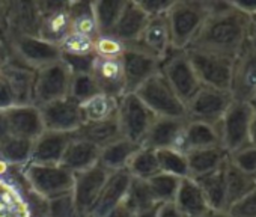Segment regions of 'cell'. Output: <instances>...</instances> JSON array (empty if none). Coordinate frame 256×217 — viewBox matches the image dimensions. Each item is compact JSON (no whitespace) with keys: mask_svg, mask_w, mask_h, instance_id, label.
I'll use <instances>...</instances> for the list:
<instances>
[{"mask_svg":"<svg viewBox=\"0 0 256 217\" xmlns=\"http://www.w3.org/2000/svg\"><path fill=\"white\" fill-rule=\"evenodd\" d=\"M248 17L232 2L210 0V17L188 48L211 52L235 59L247 44Z\"/></svg>","mask_w":256,"mask_h":217,"instance_id":"6da1fadb","label":"cell"},{"mask_svg":"<svg viewBox=\"0 0 256 217\" xmlns=\"http://www.w3.org/2000/svg\"><path fill=\"white\" fill-rule=\"evenodd\" d=\"M208 17L210 0H174L168 12L174 50H187Z\"/></svg>","mask_w":256,"mask_h":217,"instance_id":"7a4b0ae2","label":"cell"},{"mask_svg":"<svg viewBox=\"0 0 256 217\" xmlns=\"http://www.w3.org/2000/svg\"><path fill=\"white\" fill-rule=\"evenodd\" d=\"M11 60L38 71L50 64L60 60V48L38 35H12L4 38Z\"/></svg>","mask_w":256,"mask_h":217,"instance_id":"3957f363","label":"cell"},{"mask_svg":"<svg viewBox=\"0 0 256 217\" xmlns=\"http://www.w3.org/2000/svg\"><path fill=\"white\" fill-rule=\"evenodd\" d=\"M24 180L32 192L46 200L71 194L74 187V174L62 164L29 163L24 169Z\"/></svg>","mask_w":256,"mask_h":217,"instance_id":"277c9868","label":"cell"},{"mask_svg":"<svg viewBox=\"0 0 256 217\" xmlns=\"http://www.w3.org/2000/svg\"><path fill=\"white\" fill-rule=\"evenodd\" d=\"M134 94L157 118L187 120L186 104L180 100L162 72H157L154 77H151Z\"/></svg>","mask_w":256,"mask_h":217,"instance_id":"5b68a950","label":"cell"},{"mask_svg":"<svg viewBox=\"0 0 256 217\" xmlns=\"http://www.w3.org/2000/svg\"><path fill=\"white\" fill-rule=\"evenodd\" d=\"M254 110L248 102L234 100L223 118L218 121L220 145L230 156L232 152L248 145L250 124Z\"/></svg>","mask_w":256,"mask_h":217,"instance_id":"8992f818","label":"cell"},{"mask_svg":"<svg viewBox=\"0 0 256 217\" xmlns=\"http://www.w3.org/2000/svg\"><path fill=\"white\" fill-rule=\"evenodd\" d=\"M120 136L134 144L142 142L151 124L157 118L136 94H124L118 100L116 112Z\"/></svg>","mask_w":256,"mask_h":217,"instance_id":"52a82bcc","label":"cell"},{"mask_svg":"<svg viewBox=\"0 0 256 217\" xmlns=\"http://www.w3.org/2000/svg\"><path fill=\"white\" fill-rule=\"evenodd\" d=\"M186 52L202 86L223 90L230 89L235 59L196 48H187Z\"/></svg>","mask_w":256,"mask_h":217,"instance_id":"ba28073f","label":"cell"},{"mask_svg":"<svg viewBox=\"0 0 256 217\" xmlns=\"http://www.w3.org/2000/svg\"><path fill=\"white\" fill-rule=\"evenodd\" d=\"M160 72L184 104L202 88L186 50H172L162 62Z\"/></svg>","mask_w":256,"mask_h":217,"instance_id":"9c48e42d","label":"cell"},{"mask_svg":"<svg viewBox=\"0 0 256 217\" xmlns=\"http://www.w3.org/2000/svg\"><path fill=\"white\" fill-rule=\"evenodd\" d=\"M71 76L72 72L62 60H58L35 71L34 104L40 107L47 102L68 96Z\"/></svg>","mask_w":256,"mask_h":217,"instance_id":"30bf717a","label":"cell"},{"mask_svg":"<svg viewBox=\"0 0 256 217\" xmlns=\"http://www.w3.org/2000/svg\"><path fill=\"white\" fill-rule=\"evenodd\" d=\"M232 101L229 90L202 86L186 104L187 120L218 124Z\"/></svg>","mask_w":256,"mask_h":217,"instance_id":"8fae6325","label":"cell"},{"mask_svg":"<svg viewBox=\"0 0 256 217\" xmlns=\"http://www.w3.org/2000/svg\"><path fill=\"white\" fill-rule=\"evenodd\" d=\"M125 94H134L144 83L160 72L162 62L134 46H125L120 56Z\"/></svg>","mask_w":256,"mask_h":217,"instance_id":"7c38bea8","label":"cell"},{"mask_svg":"<svg viewBox=\"0 0 256 217\" xmlns=\"http://www.w3.org/2000/svg\"><path fill=\"white\" fill-rule=\"evenodd\" d=\"M38 8L41 14L38 36L54 46H60L62 41L72 34L68 2H62V0H38Z\"/></svg>","mask_w":256,"mask_h":217,"instance_id":"4fadbf2b","label":"cell"},{"mask_svg":"<svg viewBox=\"0 0 256 217\" xmlns=\"http://www.w3.org/2000/svg\"><path fill=\"white\" fill-rule=\"evenodd\" d=\"M38 108L41 112L44 130L47 132L74 134L83 126L80 104L70 96L47 102Z\"/></svg>","mask_w":256,"mask_h":217,"instance_id":"5bb4252c","label":"cell"},{"mask_svg":"<svg viewBox=\"0 0 256 217\" xmlns=\"http://www.w3.org/2000/svg\"><path fill=\"white\" fill-rule=\"evenodd\" d=\"M108 175L110 172L100 163L88 170L74 174V187L71 194L78 217H88L90 214Z\"/></svg>","mask_w":256,"mask_h":217,"instance_id":"9a60e30c","label":"cell"},{"mask_svg":"<svg viewBox=\"0 0 256 217\" xmlns=\"http://www.w3.org/2000/svg\"><path fill=\"white\" fill-rule=\"evenodd\" d=\"M230 95L236 101L248 102L256 94V48L246 44L234 60Z\"/></svg>","mask_w":256,"mask_h":217,"instance_id":"2e32d148","label":"cell"},{"mask_svg":"<svg viewBox=\"0 0 256 217\" xmlns=\"http://www.w3.org/2000/svg\"><path fill=\"white\" fill-rule=\"evenodd\" d=\"M41 14L35 0H14L8 2L5 17V36L38 35Z\"/></svg>","mask_w":256,"mask_h":217,"instance_id":"e0dca14e","label":"cell"},{"mask_svg":"<svg viewBox=\"0 0 256 217\" xmlns=\"http://www.w3.org/2000/svg\"><path fill=\"white\" fill-rule=\"evenodd\" d=\"M145 53L154 56L160 62L166 59V56L174 50L172 47V36L168 23V14L162 17L150 18L144 32L140 34L139 40L132 44Z\"/></svg>","mask_w":256,"mask_h":217,"instance_id":"ac0fdd59","label":"cell"},{"mask_svg":"<svg viewBox=\"0 0 256 217\" xmlns=\"http://www.w3.org/2000/svg\"><path fill=\"white\" fill-rule=\"evenodd\" d=\"M186 121L187 120L182 118H156L142 139L140 146L152 151L166 148L178 150Z\"/></svg>","mask_w":256,"mask_h":217,"instance_id":"d6986e66","label":"cell"},{"mask_svg":"<svg viewBox=\"0 0 256 217\" xmlns=\"http://www.w3.org/2000/svg\"><path fill=\"white\" fill-rule=\"evenodd\" d=\"M130 181H132V176L126 172V169L110 172L88 217H106L114 206L124 202Z\"/></svg>","mask_w":256,"mask_h":217,"instance_id":"ffe728a7","label":"cell"},{"mask_svg":"<svg viewBox=\"0 0 256 217\" xmlns=\"http://www.w3.org/2000/svg\"><path fill=\"white\" fill-rule=\"evenodd\" d=\"M90 74L95 78L101 94H106L116 100H119L125 94L120 58L108 59V58L95 56L90 66Z\"/></svg>","mask_w":256,"mask_h":217,"instance_id":"44dd1931","label":"cell"},{"mask_svg":"<svg viewBox=\"0 0 256 217\" xmlns=\"http://www.w3.org/2000/svg\"><path fill=\"white\" fill-rule=\"evenodd\" d=\"M5 112L10 122L11 136L35 140L44 132L41 112L35 104L14 106Z\"/></svg>","mask_w":256,"mask_h":217,"instance_id":"7402d4cb","label":"cell"},{"mask_svg":"<svg viewBox=\"0 0 256 217\" xmlns=\"http://www.w3.org/2000/svg\"><path fill=\"white\" fill-rule=\"evenodd\" d=\"M72 134L44 130L32 146L30 163L35 164H60L62 156L70 144Z\"/></svg>","mask_w":256,"mask_h":217,"instance_id":"603a6c76","label":"cell"},{"mask_svg":"<svg viewBox=\"0 0 256 217\" xmlns=\"http://www.w3.org/2000/svg\"><path fill=\"white\" fill-rule=\"evenodd\" d=\"M148 20V16L142 11L136 0H126L119 20L112 32V36L125 46H132L139 40Z\"/></svg>","mask_w":256,"mask_h":217,"instance_id":"cb8c5ba5","label":"cell"},{"mask_svg":"<svg viewBox=\"0 0 256 217\" xmlns=\"http://www.w3.org/2000/svg\"><path fill=\"white\" fill-rule=\"evenodd\" d=\"M220 145V133L217 124L187 120L180 140L178 150L184 154L204 148H214Z\"/></svg>","mask_w":256,"mask_h":217,"instance_id":"d4e9b609","label":"cell"},{"mask_svg":"<svg viewBox=\"0 0 256 217\" xmlns=\"http://www.w3.org/2000/svg\"><path fill=\"white\" fill-rule=\"evenodd\" d=\"M100 162V148L76 134H72L62 156L60 164L72 174H78L96 166Z\"/></svg>","mask_w":256,"mask_h":217,"instance_id":"484cf974","label":"cell"},{"mask_svg":"<svg viewBox=\"0 0 256 217\" xmlns=\"http://www.w3.org/2000/svg\"><path fill=\"white\" fill-rule=\"evenodd\" d=\"M174 204L184 217H199L210 210L202 188L199 187L198 181L190 176L180 181Z\"/></svg>","mask_w":256,"mask_h":217,"instance_id":"4316f807","label":"cell"},{"mask_svg":"<svg viewBox=\"0 0 256 217\" xmlns=\"http://www.w3.org/2000/svg\"><path fill=\"white\" fill-rule=\"evenodd\" d=\"M186 156L188 163V176L193 180H198L200 176H205L222 169L229 158L228 152L222 146L190 151Z\"/></svg>","mask_w":256,"mask_h":217,"instance_id":"83f0119b","label":"cell"},{"mask_svg":"<svg viewBox=\"0 0 256 217\" xmlns=\"http://www.w3.org/2000/svg\"><path fill=\"white\" fill-rule=\"evenodd\" d=\"M2 72L5 74V77L8 78V82L14 90L17 106L34 104L35 71L10 59V62L2 68Z\"/></svg>","mask_w":256,"mask_h":217,"instance_id":"f1b7e54d","label":"cell"},{"mask_svg":"<svg viewBox=\"0 0 256 217\" xmlns=\"http://www.w3.org/2000/svg\"><path fill=\"white\" fill-rule=\"evenodd\" d=\"M140 148L139 144H134L128 139L119 138L118 140L108 144L107 146L100 150V164L108 172L122 170L126 168L128 162Z\"/></svg>","mask_w":256,"mask_h":217,"instance_id":"f546056e","label":"cell"},{"mask_svg":"<svg viewBox=\"0 0 256 217\" xmlns=\"http://www.w3.org/2000/svg\"><path fill=\"white\" fill-rule=\"evenodd\" d=\"M224 184L228 208L256 188V180L238 169L234 163L229 162V158L224 164Z\"/></svg>","mask_w":256,"mask_h":217,"instance_id":"4dcf8cb0","label":"cell"},{"mask_svg":"<svg viewBox=\"0 0 256 217\" xmlns=\"http://www.w3.org/2000/svg\"><path fill=\"white\" fill-rule=\"evenodd\" d=\"M76 136L96 145L100 150L107 146L108 144L118 140L120 136V130H119V124H118V118H110L101 122H94V124H83L76 133Z\"/></svg>","mask_w":256,"mask_h":217,"instance_id":"1f68e13d","label":"cell"},{"mask_svg":"<svg viewBox=\"0 0 256 217\" xmlns=\"http://www.w3.org/2000/svg\"><path fill=\"white\" fill-rule=\"evenodd\" d=\"M80 110H82L83 124L101 122L116 116L118 100L106 94H96L80 104Z\"/></svg>","mask_w":256,"mask_h":217,"instance_id":"d6a6232c","label":"cell"},{"mask_svg":"<svg viewBox=\"0 0 256 217\" xmlns=\"http://www.w3.org/2000/svg\"><path fill=\"white\" fill-rule=\"evenodd\" d=\"M126 0H94L92 12L100 35H112Z\"/></svg>","mask_w":256,"mask_h":217,"instance_id":"836d02e7","label":"cell"},{"mask_svg":"<svg viewBox=\"0 0 256 217\" xmlns=\"http://www.w3.org/2000/svg\"><path fill=\"white\" fill-rule=\"evenodd\" d=\"M204 192L208 206L212 210H228L226 204V184H224V166L212 174L196 180Z\"/></svg>","mask_w":256,"mask_h":217,"instance_id":"e575fe53","label":"cell"},{"mask_svg":"<svg viewBox=\"0 0 256 217\" xmlns=\"http://www.w3.org/2000/svg\"><path fill=\"white\" fill-rule=\"evenodd\" d=\"M68 11L71 17L72 32L96 40L98 29L92 12V4L80 2V0H68Z\"/></svg>","mask_w":256,"mask_h":217,"instance_id":"d590c367","label":"cell"},{"mask_svg":"<svg viewBox=\"0 0 256 217\" xmlns=\"http://www.w3.org/2000/svg\"><path fill=\"white\" fill-rule=\"evenodd\" d=\"M34 140L23 138L10 136L0 144V158L8 164L14 166H28L30 163Z\"/></svg>","mask_w":256,"mask_h":217,"instance_id":"8d00e7d4","label":"cell"},{"mask_svg":"<svg viewBox=\"0 0 256 217\" xmlns=\"http://www.w3.org/2000/svg\"><path fill=\"white\" fill-rule=\"evenodd\" d=\"M125 169L128 174H130L132 178H138V180L152 178L154 175H157L160 172L156 151L140 146L136 151V154L132 157V160L128 162Z\"/></svg>","mask_w":256,"mask_h":217,"instance_id":"74e56055","label":"cell"},{"mask_svg":"<svg viewBox=\"0 0 256 217\" xmlns=\"http://www.w3.org/2000/svg\"><path fill=\"white\" fill-rule=\"evenodd\" d=\"M156 156H157L160 172L174 175L180 180L188 176L187 156L182 151H180L176 148H166V150L156 151Z\"/></svg>","mask_w":256,"mask_h":217,"instance_id":"f35d334b","label":"cell"},{"mask_svg":"<svg viewBox=\"0 0 256 217\" xmlns=\"http://www.w3.org/2000/svg\"><path fill=\"white\" fill-rule=\"evenodd\" d=\"M124 202L126 204V206L130 208L133 212L152 206L156 205V199L151 193V188L148 186L146 180H138V178H132L130 186H128Z\"/></svg>","mask_w":256,"mask_h":217,"instance_id":"ab89813d","label":"cell"},{"mask_svg":"<svg viewBox=\"0 0 256 217\" xmlns=\"http://www.w3.org/2000/svg\"><path fill=\"white\" fill-rule=\"evenodd\" d=\"M146 181H148V186L151 188V193H152L156 202L157 204H169V202H174L181 180L174 175L158 172L157 175H154L152 178H150Z\"/></svg>","mask_w":256,"mask_h":217,"instance_id":"60d3db41","label":"cell"},{"mask_svg":"<svg viewBox=\"0 0 256 217\" xmlns=\"http://www.w3.org/2000/svg\"><path fill=\"white\" fill-rule=\"evenodd\" d=\"M96 94H101V92H100V88L90 72H72L71 83H70V92H68L70 98H72L74 101L82 104Z\"/></svg>","mask_w":256,"mask_h":217,"instance_id":"b9f144b4","label":"cell"},{"mask_svg":"<svg viewBox=\"0 0 256 217\" xmlns=\"http://www.w3.org/2000/svg\"><path fill=\"white\" fill-rule=\"evenodd\" d=\"M59 48H60V53L65 56H77V58L94 56L95 54V40L72 32L62 41Z\"/></svg>","mask_w":256,"mask_h":217,"instance_id":"7bdbcfd3","label":"cell"},{"mask_svg":"<svg viewBox=\"0 0 256 217\" xmlns=\"http://www.w3.org/2000/svg\"><path fill=\"white\" fill-rule=\"evenodd\" d=\"M46 217H78L72 194L46 200Z\"/></svg>","mask_w":256,"mask_h":217,"instance_id":"ee69618b","label":"cell"},{"mask_svg":"<svg viewBox=\"0 0 256 217\" xmlns=\"http://www.w3.org/2000/svg\"><path fill=\"white\" fill-rule=\"evenodd\" d=\"M229 162L256 180V146L247 145L229 156Z\"/></svg>","mask_w":256,"mask_h":217,"instance_id":"f6af8a7d","label":"cell"},{"mask_svg":"<svg viewBox=\"0 0 256 217\" xmlns=\"http://www.w3.org/2000/svg\"><path fill=\"white\" fill-rule=\"evenodd\" d=\"M125 50V44L116 40L112 35H100L95 40V56L98 58H108V59H119Z\"/></svg>","mask_w":256,"mask_h":217,"instance_id":"bcb514c9","label":"cell"},{"mask_svg":"<svg viewBox=\"0 0 256 217\" xmlns=\"http://www.w3.org/2000/svg\"><path fill=\"white\" fill-rule=\"evenodd\" d=\"M232 217H256V188L228 208Z\"/></svg>","mask_w":256,"mask_h":217,"instance_id":"7dc6e473","label":"cell"},{"mask_svg":"<svg viewBox=\"0 0 256 217\" xmlns=\"http://www.w3.org/2000/svg\"><path fill=\"white\" fill-rule=\"evenodd\" d=\"M136 2L148 18L166 16L174 5V0H136Z\"/></svg>","mask_w":256,"mask_h":217,"instance_id":"c3c4849f","label":"cell"},{"mask_svg":"<svg viewBox=\"0 0 256 217\" xmlns=\"http://www.w3.org/2000/svg\"><path fill=\"white\" fill-rule=\"evenodd\" d=\"M14 106H17L14 90H12L8 78L5 77L2 70H0V110L5 112Z\"/></svg>","mask_w":256,"mask_h":217,"instance_id":"681fc988","label":"cell"},{"mask_svg":"<svg viewBox=\"0 0 256 217\" xmlns=\"http://www.w3.org/2000/svg\"><path fill=\"white\" fill-rule=\"evenodd\" d=\"M157 217H184V216L180 212V210L175 206L174 202H169V204H162L160 205Z\"/></svg>","mask_w":256,"mask_h":217,"instance_id":"f907efd6","label":"cell"},{"mask_svg":"<svg viewBox=\"0 0 256 217\" xmlns=\"http://www.w3.org/2000/svg\"><path fill=\"white\" fill-rule=\"evenodd\" d=\"M106 217H133V211L126 206L125 202H120L118 206H114Z\"/></svg>","mask_w":256,"mask_h":217,"instance_id":"816d5d0a","label":"cell"},{"mask_svg":"<svg viewBox=\"0 0 256 217\" xmlns=\"http://www.w3.org/2000/svg\"><path fill=\"white\" fill-rule=\"evenodd\" d=\"M10 136H11V130H10L8 118H6V112L0 110V144L5 139H8Z\"/></svg>","mask_w":256,"mask_h":217,"instance_id":"f5cc1de1","label":"cell"},{"mask_svg":"<svg viewBox=\"0 0 256 217\" xmlns=\"http://www.w3.org/2000/svg\"><path fill=\"white\" fill-rule=\"evenodd\" d=\"M247 44L256 48V14L248 17V28H247Z\"/></svg>","mask_w":256,"mask_h":217,"instance_id":"db71d44e","label":"cell"},{"mask_svg":"<svg viewBox=\"0 0 256 217\" xmlns=\"http://www.w3.org/2000/svg\"><path fill=\"white\" fill-rule=\"evenodd\" d=\"M160 205H162V204H156V205H152V206H148V208L134 211V212H133V217H157Z\"/></svg>","mask_w":256,"mask_h":217,"instance_id":"11a10c76","label":"cell"},{"mask_svg":"<svg viewBox=\"0 0 256 217\" xmlns=\"http://www.w3.org/2000/svg\"><path fill=\"white\" fill-rule=\"evenodd\" d=\"M10 59L11 58H10V53H8L5 41H0V70H2L10 62Z\"/></svg>","mask_w":256,"mask_h":217,"instance_id":"9f6ffc18","label":"cell"},{"mask_svg":"<svg viewBox=\"0 0 256 217\" xmlns=\"http://www.w3.org/2000/svg\"><path fill=\"white\" fill-rule=\"evenodd\" d=\"M199 217H232V216L229 214L228 210H212V208H210Z\"/></svg>","mask_w":256,"mask_h":217,"instance_id":"6f0895ef","label":"cell"},{"mask_svg":"<svg viewBox=\"0 0 256 217\" xmlns=\"http://www.w3.org/2000/svg\"><path fill=\"white\" fill-rule=\"evenodd\" d=\"M6 8H8V2H0V32H2V36L5 35V17H6Z\"/></svg>","mask_w":256,"mask_h":217,"instance_id":"680465c9","label":"cell"},{"mask_svg":"<svg viewBox=\"0 0 256 217\" xmlns=\"http://www.w3.org/2000/svg\"><path fill=\"white\" fill-rule=\"evenodd\" d=\"M248 145L256 146V112L253 114L252 124H250V136H248Z\"/></svg>","mask_w":256,"mask_h":217,"instance_id":"91938a15","label":"cell"},{"mask_svg":"<svg viewBox=\"0 0 256 217\" xmlns=\"http://www.w3.org/2000/svg\"><path fill=\"white\" fill-rule=\"evenodd\" d=\"M248 104L252 106V108H253V110L256 112V94H254V95H253V98L248 101Z\"/></svg>","mask_w":256,"mask_h":217,"instance_id":"94428289","label":"cell"}]
</instances>
